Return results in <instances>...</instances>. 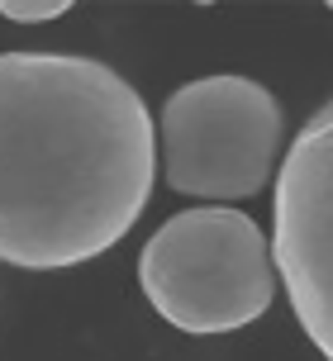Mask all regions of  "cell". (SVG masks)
Instances as JSON below:
<instances>
[{
    "mask_svg": "<svg viewBox=\"0 0 333 361\" xmlns=\"http://www.w3.org/2000/svg\"><path fill=\"white\" fill-rule=\"evenodd\" d=\"M72 5L67 0H34V5H19V0H0V15L10 24H48V19L67 15Z\"/></svg>",
    "mask_w": 333,
    "mask_h": 361,
    "instance_id": "5b68a950",
    "label": "cell"
},
{
    "mask_svg": "<svg viewBox=\"0 0 333 361\" xmlns=\"http://www.w3.org/2000/svg\"><path fill=\"white\" fill-rule=\"evenodd\" d=\"M329 10H333V5H329Z\"/></svg>",
    "mask_w": 333,
    "mask_h": 361,
    "instance_id": "8992f818",
    "label": "cell"
},
{
    "mask_svg": "<svg viewBox=\"0 0 333 361\" xmlns=\"http://www.w3.org/2000/svg\"><path fill=\"white\" fill-rule=\"evenodd\" d=\"M157 166L186 200H248L281 166V100L253 76H200L166 95Z\"/></svg>",
    "mask_w": 333,
    "mask_h": 361,
    "instance_id": "3957f363",
    "label": "cell"
},
{
    "mask_svg": "<svg viewBox=\"0 0 333 361\" xmlns=\"http://www.w3.org/2000/svg\"><path fill=\"white\" fill-rule=\"evenodd\" d=\"M272 262L300 328L333 361V100L310 114L281 157Z\"/></svg>",
    "mask_w": 333,
    "mask_h": 361,
    "instance_id": "277c9868",
    "label": "cell"
},
{
    "mask_svg": "<svg viewBox=\"0 0 333 361\" xmlns=\"http://www.w3.org/2000/svg\"><path fill=\"white\" fill-rule=\"evenodd\" d=\"M157 180V124L76 53H0V262L67 271L129 238Z\"/></svg>",
    "mask_w": 333,
    "mask_h": 361,
    "instance_id": "6da1fadb",
    "label": "cell"
},
{
    "mask_svg": "<svg viewBox=\"0 0 333 361\" xmlns=\"http://www.w3.org/2000/svg\"><path fill=\"white\" fill-rule=\"evenodd\" d=\"M138 286L157 319L181 333L214 338L248 328L277 300L272 238L229 204L181 209L143 243Z\"/></svg>",
    "mask_w": 333,
    "mask_h": 361,
    "instance_id": "7a4b0ae2",
    "label": "cell"
}]
</instances>
